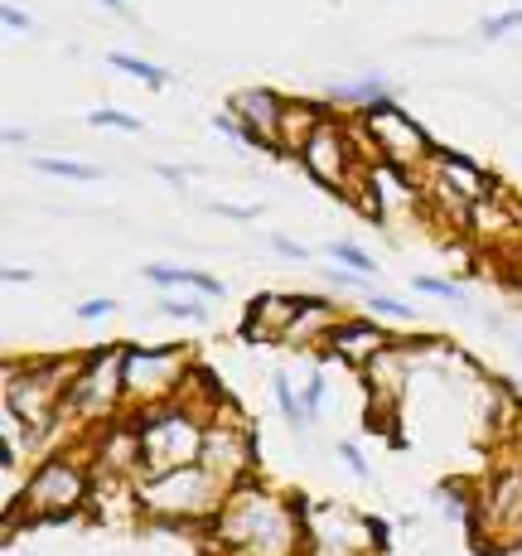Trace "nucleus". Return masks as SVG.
Segmentation results:
<instances>
[{
	"label": "nucleus",
	"mask_w": 522,
	"mask_h": 556,
	"mask_svg": "<svg viewBox=\"0 0 522 556\" xmlns=\"http://www.w3.org/2000/svg\"><path fill=\"white\" fill-rule=\"evenodd\" d=\"M305 528H310L305 513L271 489H262L257 479L228 489L218 518H213V538L242 556H295V547L305 542Z\"/></svg>",
	"instance_id": "nucleus-1"
},
{
	"label": "nucleus",
	"mask_w": 522,
	"mask_h": 556,
	"mask_svg": "<svg viewBox=\"0 0 522 556\" xmlns=\"http://www.w3.org/2000/svg\"><path fill=\"white\" fill-rule=\"evenodd\" d=\"M222 498H228V489L204 465H179V469H165V475L136 479V508L165 522H199V518L213 522Z\"/></svg>",
	"instance_id": "nucleus-2"
},
{
	"label": "nucleus",
	"mask_w": 522,
	"mask_h": 556,
	"mask_svg": "<svg viewBox=\"0 0 522 556\" xmlns=\"http://www.w3.org/2000/svg\"><path fill=\"white\" fill-rule=\"evenodd\" d=\"M136 431H141V479H145L179 465H199L208 421L189 402H160L151 412H136Z\"/></svg>",
	"instance_id": "nucleus-3"
},
{
	"label": "nucleus",
	"mask_w": 522,
	"mask_h": 556,
	"mask_svg": "<svg viewBox=\"0 0 522 556\" xmlns=\"http://www.w3.org/2000/svg\"><path fill=\"white\" fill-rule=\"evenodd\" d=\"M189 354L179 344H160V349H126L122 363V382H126V402H136V412H151L160 402H175L189 382Z\"/></svg>",
	"instance_id": "nucleus-4"
},
{
	"label": "nucleus",
	"mask_w": 522,
	"mask_h": 556,
	"mask_svg": "<svg viewBox=\"0 0 522 556\" xmlns=\"http://www.w3.org/2000/svg\"><path fill=\"white\" fill-rule=\"evenodd\" d=\"M295 160L305 165V175H310L315 185H324L329 194H339V199H358V189H364L354 136H348V126L334 122V116H324V122L315 126L310 141L295 151Z\"/></svg>",
	"instance_id": "nucleus-5"
},
{
	"label": "nucleus",
	"mask_w": 522,
	"mask_h": 556,
	"mask_svg": "<svg viewBox=\"0 0 522 556\" xmlns=\"http://www.w3.org/2000/svg\"><path fill=\"white\" fill-rule=\"evenodd\" d=\"M122 363H126V349H98V354L82 358L78 378L63 392V416L68 421H106L126 402Z\"/></svg>",
	"instance_id": "nucleus-6"
},
{
	"label": "nucleus",
	"mask_w": 522,
	"mask_h": 556,
	"mask_svg": "<svg viewBox=\"0 0 522 556\" xmlns=\"http://www.w3.org/2000/svg\"><path fill=\"white\" fill-rule=\"evenodd\" d=\"M364 131H368V146L378 151L387 165H397V169H421V165H431L435 160V146L425 141V131L417 122H411L407 112H402L397 102H378V106H368L364 112Z\"/></svg>",
	"instance_id": "nucleus-7"
},
{
	"label": "nucleus",
	"mask_w": 522,
	"mask_h": 556,
	"mask_svg": "<svg viewBox=\"0 0 522 556\" xmlns=\"http://www.w3.org/2000/svg\"><path fill=\"white\" fill-rule=\"evenodd\" d=\"M88 498V475H82L78 459L53 455L35 475L25 479V494H20V518H59L73 513Z\"/></svg>",
	"instance_id": "nucleus-8"
},
{
	"label": "nucleus",
	"mask_w": 522,
	"mask_h": 556,
	"mask_svg": "<svg viewBox=\"0 0 522 556\" xmlns=\"http://www.w3.org/2000/svg\"><path fill=\"white\" fill-rule=\"evenodd\" d=\"M199 465L218 479L222 489H238L252 479V465H257V451H252V431L238 421L232 412L213 416L204 431V451H199Z\"/></svg>",
	"instance_id": "nucleus-9"
},
{
	"label": "nucleus",
	"mask_w": 522,
	"mask_h": 556,
	"mask_svg": "<svg viewBox=\"0 0 522 556\" xmlns=\"http://www.w3.org/2000/svg\"><path fill=\"white\" fill-rule=\"evenodd\" d=\"M411 203H417V185L407 179V169L387 165V160L364 169V189H358V208H364V218L387 223L392 213H407Z\"/></svg>",
	"instance_id": "nucleus-10"
},
{
	"label": "nucleus",
	"mask_w": 522,
	"mask_h": 556,
	"mask_svg": "<svg viewBox=\"0 0 522 556\" xmlns=\"http://www.w3.org/2000/svg\"><path fill=\"white\" fill-rule=\"evenodd\" d=\"M387 344H397V339H392L382 325H372V319H339V325L329 329V339H324L319 354L344 363V368H368Z\"/></svg>",
	"instance_id": "nucleus-11"
},
{
	"label": "nucleus",
	"mask_w": 522,
	"mask_h": 556,
	"mask_svg": "<svg viewBox=\"0 0 522 556\" xmlns=\"http://www.w3.org/2000/svg\"><path fill=\"white\" fill-rule=\"evenodd\" d=\"M484 518L494 528V552L522 538V469H504L484 484Z\"/></svg>",
	"instance_id": "nucleus-12"
},
{
	"label": "nucleus",
	"mask_w": 522,
	"mask_h": 556,
	"mask_svg": "<svg viewBox=\"0 0 522 556\" xmlns=\"http://www.w3.org/2000/svg\"><path fill=\"white\" fill-rule=\"evenodd\" d=\"M228 112L257 136V146L266 151H281V122H285V98H276L271 88H242L232 92Z\"/></svg>",
	"instance_id": "nucleus-13"
},
{
	"label": "nucleus",
	"mask_w": 522,
	"mask_h": 556,
	"mask_svg": "<svg viewBox=\"0 0 522 556\" xmlns=\"http://www.w3.org/2000/svg\"><path fill=\"white\" fill-rule=\"evenodd\" d=\"M295 309H301V295H281V291H262L257 301L247 305V319H242L238 339L242 344H266V339H285Z\"/></svg>",
	"instance_id": "nucleus-14"
},
{
	"label": "nucleus",
	"mask_w": 522,
	"mask_h": 556,
	"mask_svg": "<svg viewBox=\"0 0 522 556\" xmlns=\"http://www.w3.org/2000/svg\"><path fill=\"white\" fill-rule=\"evenodd\" d=\"M407 372H411V344H387L378 358L364 368V382H368V397L372 406H397L402 402V392H407Z\"/></svg>",
	"instance_id": "nucleus-15"
},
{
	"label": "nucleus",
	"mask_w": 522,
	"mask_h": 556,
	"mask_svg": "<svg viewBox=\"0 0 522 556\" xmlns=\"http://www.w3.org/2000/svg\"><path fill=\"white\" fill-rule=\"evenodd\" d=\"M334 325H339L334 301H319V295H301V309H295L291 329H285V344H295V349L319 344V349H324V339H329V329H334Z\"/></svg>",
	"instance_id": "nucleus-16"
},
{
	"label": "nucleus",
	"mask_w": 522,
	"mask_h": 556,
	"mask_svg": "<svg viewBox=\"0 0 522 556\" xmlns=\"http://www.w3.org/2000/svg\"><path fill=\"white\" fill-rule=\"evenodd\" d=\"M324 106L319 102H291L285 98V122H281V155H295L305 141H310V131L319 122H324Z\"/></svg>",
	"instance_id": "nucleus-17"
},
{
	"label": "nucleus",
	"mask_w": 522,
	"mask_h": 556,
	"mask_svg": "<svg viewBox=\"0 0 522 556\" xmlns=\"http://www.w3.org/2000/svg\"><path fill=\"white\" fill-rule=\"evenodd\" d=\"M145 281L151 286H194V291H204L218 301L228 286L218 281V276H208V271H189V266H169V262H155V266H145Z\"/></svg>",
	"instance_id": "nucleus-18"
},
{
	"label": "nucleus",
	"mask_w": 522,
	"mask_h": 556,
	"mask_svg": "<svg viewBox=\"0 0 522 556\" xmlns=\"http://www.w3.org/2000/svg\"><path fill=\"white\" fill-rule=\"evenodd\" d=\"M271 392H276V406H281V416H285V421H291V431H305V426L315 421V416H310V406H305V397L291 388V378H285L281 368L271 372Z\"/></svg>",
	"instance_id": "nucleus-19"
},
{
	"label": "nucleus",
	"mask_w": 522,
	"mask_h": 556,
	"mask_svg": "<svg viewBox=\"0 0 522 556\" xmlns=\"http://www.w3.org/2000/svg\"><path fill=\"white\" fill-rule=\"evenodd\" d=\"M329 98H344V102H354V106H378V102H387V78H378V73H372V78H358V83H334V88H329Z\"/></svg>",
	"instance_id": "nucleus-20"
},
{
	"label": "nucleus",
	"mask_w": 522,
	"mask_h": 556,
	"mask_svg": "<svg viewBox=\"0 0 522 556\" xmlns=\"http://www.w3.org/2000/svg\"><path fill=\"white\" fill-rule=\"evenodd\" d=\"M106 63H112L116 73H126V78H136V83H145V88H165L169 83V73L165 68H155V63H145V59H131V53H106Z\"/></svg>",
	"instance_id": "nucleus-21"
},
{
	"label": "nucleus",
	"mask_w": 522,
	"mask_h": 556,
	"mask_svg": "<svg viewBox=\"0 0 522 556\" xmlns=\"http://www.w3.org/2000/svg\"><path fill=\"white\" fill-rule=\"evenodd\" d=\"M39 175H59V179H102V165L88 160H63V155H35Z\"/></svg>",
	"instance_id": "nucleus-22"
},
{
	"label": "nucleus",
	"mask_w": 522,
	"mask_h": 556,
	"mask_svg": "<svg viewBox=\"0 0 522 556\" xmlns=\"http://www.w3.org/2000/svg\"><path fill=\"white\" fill-rule=\"evenodd\" d=\"M329 262H339L344 271H354V276H368V281L378 276V262H372L358 242H329Z\"/></svg>",
	"instance_id": "nucleus-23"
},
{
	"label": "nucleus",
	"mask_w": 522,
	"mask_h": 556,
	"mask_svg": "<svg viewBox=\"0 0 522 556\" xmlns=\"http://www.w3.org/2000/svg\"><path fill=\"white\" fill-rule=\"evenodd\" d=\"M411 286H417V291H425L431 301H450V305L470 309V295H464L455 281H445V276H411Z\"/></svg>",
	"instance_id": "nucleus-24"
},
{
	"label": "nucleus",
	"mask_w": 522,
	"mask_h": 556,
	"mask_svg": "<svg viewBox=\"0 0 522 556\" xmlns=\"http://www.w3.org/2000/svg\"><path fill=\"white\" fill-rule=\"evenodd\" d=\"M88 122L98 126V131H136V136H141V116L116 112V106H92Z\"/></svg>",
	"instance_id": "nucleus-25"
},
{
	"label": "nucleus",
	"mask_w": 522,
	"mask_h": 556,
	"mask_svg": "<svg viewBox=\"0 0 522 556\" xmlns=\"http://www.w3.org/2000/svg\"><path fill=\"white\" fill-rule=\"evenodd\" d=\"M213 131H222L232 146H252V151H257V136H252L247 126H242L232 112H218V116H213Z\"/></svg>",
	"instance_id": "nucleus-26"
},
{
	"label": "nucleus",
	"mask_w": 522,
	"mask_h": 556,
	"mask_svg": "<svg viewBox=\"0 0 522 556\" xmlns=\"http://www.w3.org/2000/svg\"><path fill=\"white\" fill-rule=\"evenodd\" d=\"M513 29H522V5L504 10V15H494V20H484V25H479V35H484V39H504V35H513Z\"/></svg>",
	"instance_id": "nucleus-27"
},
{
	"label": "nucleus",
	"mask_w": 522,
	"mask_h": 556,
	"mask_svg": "<svg viewBox=\"0 0 522 556\" xmlns=\"http://www.w3.org/2000/svg\"><path fill=\"white\" fill-rule=\"evenodd\" d=\"M368 309L372 315H387V319H417V309L407 301H392V295H368Z\"/></svg>",
	"instance_id": "nucleus-28"
},
{
	"label": "nucleus",
	"mask_w": 522,
	"mask_h": 556,
	"mask_svg": "<svg viewBox=\"0 0 522 556\" xmlns=\"http://www.w3.org/2000/svg\"><path fill=\"white\" fill-rule=\"evenodd\" d=\"M160 315H169V319H204V305H194V301H175V295H165L160 301Z\"/></svg>",
	"instance_id": "nucleus-29"
},
{
	"label": "nucleus",
	"mask_w": 522,
	"mask_h": 556,
	"mask_svg": "<svg viewBox=\"0 0 522 556\" xmlns=\"http://www.w3.org/2000/svg\"><path fill=\"white\" fill-rule=\"evenodd\" d=\"M213 213H222V218H232V223H252L257 218V203H222V199H213Z\"/></svg>",
	"instance_id": "nucleus-30"
},
{
	"label": "nucleus",
	"mask_w": 522,
	"mask_h": 556,
	"mask_svg": "<svg viewBox=\"0 0 522 556\" xmlns=\"http://www.w3.org/2000/svg\"><path fill=\"white\" fill-rule=\"evenodd\" d=\"M271 248L281 252L285 262H310V252H305V248H301V242H295V238H285V232H271Z\"/></svg>",
	"instance_id": "nucleus-31"
},
{
	"label": "nucleus",
	"mask_w": 522,
	"mask_h": 556,
	"mask_svg": "<svg viewBox=\"0 0 522 556\" xmlns=\"http://www.w3.org/2000/svg\"><path fill=\"white\" fill-rule=\"evenodd\" d=\"M339 459H344V465L354 469L358 479H368V459L358 455V445H354V441H339Z\"/></svg>",
	"instance_id": "nucleus-32"
},
{
	"label": "nucleus",
	"mask_w": 522,
	"mask_h": 556,
	"mask_svg": "<svg viewBox=\"0 0 522 556\" xmlns=\"http://www.w3.org/2000/svg\"><path fill=\"white\" fill-rule=\"evenodd\" d=\"M301 397H305V406H310V416L319 412V402H324V372H310V382H305V392H301Z\"/></svg>",
	"instance_id": "nucleus-33"
},
{
	"label": "nucleus",
	"mask_w": 522,
	"mask_h": 556,
	"mask_svg": "<svg viewBox=\"0 0 522 556\" xmlns=\"http://www.w3.org/2000/svg\"><path fill=\"white\" fill-rule=\"evenodd\" d=\"M112 309H116V301H106V295H102V301H82L78 305V319H106Z\"/></svg>",
	"instance_id": "nucleus-34"
},
{
	"label": "nucleus",
	"mask_w": 522,
	"mask_h": 556,
	"mask_svg": "<svg viewBox=\"0 0 522 556\" xmlns=\"http://www.w3.org/2000/svg\"><path fill=\"white\" fill-rule=\"evenodd\" d=\"M0 20H5V29H35V20H29L20 5H5L0 10Z\"/></svg>",
	"instance_id": "nucleus-35"
},
{
	"label": "nucleus",
	"mask_w": 522,
	"mask_h": 556,
	"mask_svg": "<svg viewBox=\"0 0 522 556\" xmlns=\"http://www.w3.org/2000/svg\"><path fill=\"white\" fill-rule=\"evenodd\" d=\"M35 281V271H25V266H5V286H25Z\"/></svg>",
	"instance_id": "nucleus-36"
},
{
	"label": "nucleus",
	"mask_w": 522,
	"mask_h": 556,
	"mask_svg": "<svg viewBox=\"0 0 522 556\" xmlns=\"http://www.w3.org/2000/svg\"><path fill=\"white\" fill-rule=\"evenodd\" d=\"M155 175L165 179V185H175V189H184V175H179L175 165H155Z\"/></svg>",
	"instance_id": "nucleus-37"
},
{
	"label": "nucleus",
	"mask_w": 522,
	"mask_h": 556,
	"mask_svg": "<svg viewBox=\"0 0 522 556\" xmlns=\"http://www.w3.org/2000/svg\"><path fill=\"white\" fill-rule=\"evenodd\" d=\"M5 146H25L29 141V131H20V126H5V136H0Z\"/></svg>",
	"instance_id": "nucleus-38"
},
{
	"label": "nucleus",
	"mask_w": 522,
	"mask_h": 556,
	"mask_svg": "<svg viewBox=\"0 0 522 556\" xmlns=\"http://www.w3.org/2000/svg\"><path fill=\"white\" fill-rule=\"evenodd\" d=\"M494 556H522V538H513V542H508V547H498Z\"/></svg>",
	"instance_id": "nucleus-39"
},
{
	"label": "nucleus",
	"mask_w": 522,
	"mask_h": 556,
	"mask_svg": "<svg viewBox=\"0 0 522 556\" xmlns=\"http://www.w3.org/2000/svg\"><path fill=\"white\" fill-rule=\"evenodd\" d=\"M102 5H106V10H122V0H102Z\"/></svg>",
	"instance_id": "nucleus-40"
}]
</instances>
